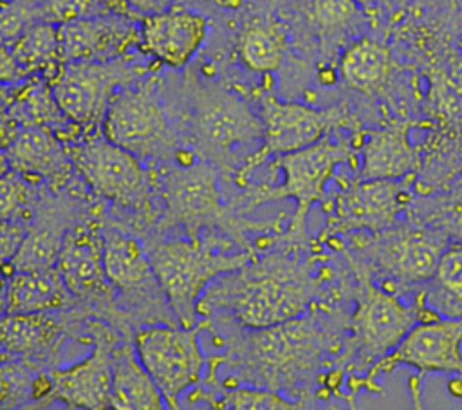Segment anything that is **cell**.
Masks as SVG:
<instances>
[{"instance_id": "32", "label": "cell", "mask_w": 462, "mask_h": 410, "mask_svg": "<svg viewBox=\"0 0 462 410\" xmlns=\"http://www.w3.org/2000/svg\"><path fill=\"white\" fill-rule=\"evenodd\" d=\"M40 370L42 367L27 359H2L0 408H27L32 401V387Z\"/></svg>"}, {"instance_id": "24", "label": "cell", "mask_w": 462, "mask_h": 410, "mask_svg": "<svg viewBox=\"0 0 462 410\" xmlns=\"http://www.w3.org/2000/svg\"><path fill=\"white\" fill-rule=\"evenodd\" d=\"M415 163L402 128L368 132L359 164V179H406Z\"/></svg>"}, {"instance_id": "13", "label": "cell", "mask_w": 462, "mask_h": 410, "mask_svg": "<svg viewBox=\"0 0 462 410\" xmlns=\"http://www.w3.org/2000/svg\"><path fill=\"white\" fill-rule=\"evenodd\" d=\"M260 119L263 125V144L236 172V184L271 155H283L318 143L328 130L341 121L337 107L312 108L301 103H285L274 96H265L260 105Z\"/></svg>"}, {"instance_id": "28", "label": "cell", "mask_w": 462, "mask_h": 410, "mask_svg": "<svg viewBox=\"0 0 462 410\" xmlns=\"http://www.w3.org/2000/svg\"><path fill=\"white\" fill-rule=\"evenodd\" d=\"M285 34L265 23H251L242 29L236 42V54L244 69L254 74L276 72L285 58Z\"/></svg>"}, {"instance_id": "2", "label": "cell", "mask_w": 462, "mask_h": 410, "mask_svg": "<svg viewBox=\"0 0 462 410\" xmlns=\"http://www.w3.org/2000/svg\"><path fill=\"white\" fill-rule=\"evenodd\" d=\"M309 302L305 275L291 264H267L251 275L215 278V284L202 293L197 312L206 318L213 307L226 305L242 327L253 331L301 316Z\"/></svg>"}, {"instance_id": "14", "label": "cell", "mask_w": 462, "mask_h": 410, "mask_svg": "<svg viewBox=\"0 0 462 410\" xmlns=\"http://www.w3.org/2000/svg\"><path fill=\"white\" fill-rule=\"evenodd\" d=\"M72 164L97 197L123 208H139L146 202L148 172L141 157L110 143L105 135L76 146Z\"/></svg>"}, {"instance_id": "1", "label": "cell", "mask_w": 462, "mask_h": 410, "mask_svg": "<svg viewBox=\"0 0 462 410\" xmlns=\"http://www.w3.org/2000/svg\"><path fill=\"white\" fill-rule=\"evenodd\" d=\"M146 253L161 285L162 296L182 327L197 325V303L213 278L220 273L242 271L251 251L231 253V242L209 237L157 240Z\"/></svg>"}, {"instance_id": "34", "label": "cell", "mask_w": 462, "mask_h": 410, "mask_svg": "<svg viewBox=\"0 0 462 410\" xmlns=\"http://www.w3.org/2000/svg\"><path fill=\"white\" fill-rule=\"evenodd\" d=\"M361 14L356 0H314L312 18L321 31H341Z\"/></svg>"}, {"instance_id": "16", "label": "cell", "mask_w": 462, "mask_h": 410, "mask_svg": "<svg viewBox=\"0 0 462 410\" xmlns=\"http://www.w3.org/2000/svg\"><path fill=\"white\" fill-rule=\"evenodd\" d=\"M208 33L209 25L202 13L170 5L164 11L143 16L137 43L141 52L159 65L180 70L202 49Z\"/></svg>"}, {"instance_id": "6", "label": "cell", "mask_w": 462, "mask_h": 410, "mask_svg": "<svg viewBox=\"0 0 462 410\" xmlns=\"http://www.w3.org/2000/svg\"><path fill=\"white\" fill-rule=\"evenodd\" d=\"M202 329H206L204 320L193 327L180 323L143 325L134 332L135 352L168 408H180V396L200 381L204 354L199 345V332Z\"/></svg>"}, {"instance_id": "19", "label": "cell", "mask_w": 462, "mask_h": 410, "mask_svg": "<svg viewBox=\"0 0 462 410\" xmlns=\"http://www.w3.org/2000/svg\"><path fill=\"white\" fill-rule=\"evenodd\" d=\"M67 329V320L52 311L4 314L2 359H27L38 367H51L60 356Z\"/></svg>"}, {"instance_id": "30", "label": "cell", "mask_w": 462, "mask_h": 410, "mask_svg": "<svg viewBox=\"0 0 462 410\" xmlns=\"http://www.w3.org/2000/svg\"><path fill=\"white\" fill-rule=\"evenodd\" d=\"M188 401H204L211 408H235V410H278V408H301L303 403H292L282 397L273 388L260 387H226L217 396V392H195L188 394Z\"/></svg>"}, {"instance_id": "3", "label": "cell", "mask_w": 462, "mask_h": 410, "mask_svg": "<svg viewBox=\"0 0 462 410\" xmlns=\"http://www.w3.org/2000/svg\"><path fill=\"white\" fill-rule=\"evenodd\" d=\"M188 107L195 146L218 166L236 163L240 152L251 157L253 146L263 141L260 114L224 87L193 83Z\"/></svg>"}, {"instance_id": "23", "label": "cell", "mask_w": 462, "mask_h": 410, "mask_svg": "<svg viewBox=\"0 0 462 410\" xmlns=\"http://www.w3.org/2000/svg\"><path fill=\"white\" fill-rule=\"evenodd\" d=\"M4 163H11L14 172L58 175L60 181L69 173L56 139L43 125H23L4 137Z\"/></svg>"}, {"instance_id": "36", "label": "cell", "mask_w": 462, "mask_h": 410, "mask_svg": "<svg viewBox=\"0 0 462 410\" xmlns=\"http://www.w3.org/2000/svg\"><path fill=\"white\" fill-rule=\"evenodd\" d=\"M27 182L16 175V172H9L4 168L2 175V220H22L25 219L27 204H29V190Z\"/></svg>"}, {"instance_id": "29", "label": "cell", "mask_w": 462, "mask_h": 410, "mask_svg": "<svg viewBox=\"0 0 462 410\" xmlns=\"http://www.w3.org/2000/svg\"><path fill=\"white\" fill-rule=\"evenodd\" d=\"M18 65L22 76L43 67L60 69V36L52 22L40 20L32 23L11 47H5Z\"/></svg>"}, {"instance_id": "17", "label": "cell", "mask_w": 462, "mask_h": 410, "mask_svg": "<svg viewBox=\"0 0 462 410\" xmlns=\"http://www.w3.org/2000/svg\"><path fill=\"white\" fill-rule=\"evenodd\" d=\"M56 269L78 300L108 303L114 298L103 264L101 229L88 224L69 228L61 238Z\"/></svg>"}, {"instance_id": "4", "label": "cell", "mask_w": 462, "mask_h": 410, "mask_svg": "<svg viewBox=\"0 0 462 410\" xmlns=\"http://www.w3.org/2000/svg\"><path fill=\"white\" fill-rule=\"evenodd\" d=\"M327 347L325 332L314 318H291L265 329H253L236 347L247 376L267 388L291 385L309 372Z\"/></svg>"}, {"instance_id": "7", "label": "cell", "mask_w": 462, "mask_h": 410, "mask_svg": "<svg viewBox=\"0 0 462 410\" xmlns=\"http://www.w3.org/2000/svg\"><path fill=\"white\" fill-rule=\"evenodd\" d=\"M356 275L359 294L350 321L352 336L348 350L356 356L357 367L368 370L401 343L408 331L419 321V314L413 302L404 303L397 293L374 284L365 264L356 267Z\"/></svg>"}, {"instance_id": "18", "label": "cell", "mask_w": 462, "mask_h": 410, "mask_svg": "<svg viewBox=\"0 0 462 410\" xmlns=\"http://www.w3.org/2000/svg\"><path fill=\"white\" fill-rule=\"evenodd\" d=\"M401 179H359L345 186L336 199V217L332 220L337 229L366 228L372 231L386 229L393 224L397 213L410 200L408 182Z\"/></svg>"}, {"instance_id": "26", "label": "cell", "mask_w": 462, "mask_h": 410, "mask_svg": "<svg viewBox=\"0 0 462 410\" xmlns=\"http://www.w3.org/2000/svg\"><path fill=\"white\" fill-rule=\"evenodd\" d=\"M337 72L348 89L370 94L384 83L390 72V52L372 38H357L341 52Z\"/></svg>"}, {"instance_id": "38", "label": "cell", "mask_w": 462, "mask_h": 410, "mask_svg": "<svg viewBox=\"0 0 462 410\" xmlns=\"http://www.w3.org/2000/svg\"><path fill=\"white\" fill-rule=\"evenodd\" d=\"M359 5H365V7H368V5H374V4H377L379 0H356Z\"/></svg>"}, {"instance_id": "22", "label": "cell", "mask_w": 462, "mask_h": 410, "mask_svg": "<svg viewBox=\"0 0 462 410\" xmlns=\"http://www.w3.org/2000/svg\"><path fill=\"white\" fill-rule=\"evenodd\" d=\"M112 408L157 410L166 406L164 397L152 376L143 367L134 341L121 340L112 349Z\"/></svg>"}, {"instance_id": "12", "label": "cell", "mask_w": 462, "mask_h": 410, "mask_svg": "<svg viewBox=\"0 0 462 410\" xmlns=\"http://www.w3.org/2000/svg\"><path fill=\"white\" fill-rule=\"evenodd\" d=\"M449 240L435 228H397L372 244V258L383 278L379 285L392 293L422 289L439 266Z\"/></svg>"}, {"instance_id": "37", "label": "cell", "mask_w": 462, "mask_h": 410, "mask_svg": "<svg viewBox=\"0 0 462 410\" xmlns=\"http://www.w3.org/2000/svg\"><path fill=\"white\" fill-rule=\"evenodd\" d=\"M125 4L141 14H152L168 9L171 0H125Z\"/></svg>"}, {"instance_id": "33", "label": "cell", "mask_w": 462, "mask_h": 410, "mask_svg": "<svg viewBox=\"0 0 462 410\" xmlns=\"http://www.w3.org/2000/svg\"><path fill=\"white\" fill-rule=\"evenodd\" d=\"M43 20L36 0H2V47H11L32 23Z\"/></svg>"}, {"instance_id": "10", "label": "cell", "mask_w": 462, "mask_h": 410, "mask_svg": "<svg viewBox=\"0 0 462 410\" xmlns=\"http://www.w3.org/2000/svg\"><path fill=\"white\" fill-rule=\"evenodd\" d=\"M159 83L157 78H150L116 92L101 121L103 135L110 143L141 159L162 154L171 141Z\"/></svg>"}, {"instance_id": "21", "label": "cell", "mask_w": 462, "mask_h": 410, "mask_svg": "<svg viewBox=\"0 0 462 410\" xmlns=\"http://www.w3.org/2000/svg\"><path fill=\"white\" fill-rule=\"evenodd\" d=\"M74 294L63 284L56 266L47 269L13 271L4 278V314L60 311L74 302Z\"/></svg>"}, {"instance_id": "9", "label": "cell", "mask_w": 462, "mask_h": 410, "mask_svg": "<svg viewBox=\"0 0 462 410\" xmlns=\"http://www.w3.org/2000/svg\"><path fill=\"white\" fill-rule=\"evenodd\" d=\"M161 197L166 204L168 213L173 220L186 226L189 237L199 235L202 228H220L229 231L242 246L240 237L242 226H254L251 222L236 220L227 213L226 206L220 202L217 173L215 168L206 161L191 163L189 159H175V164L159 179ZM258 224V222H256Z\"/></svg>"}, {"instance_id": "31", "label": "cell", "mask_w": 462, "mask_h": 410, "mask_svg": "<svg viewBox=\"0 0 462 410\" xmlns=\"http://www.w3.org/2000/svg\"><path fill=\"white\" fill-rule=\"evenodd\" d=\"M63 235L56 233L54 226L42 224L27 231L23 242L11 260H5L4 266H9L13 271H29V269H47L56 266L58 251L61 246Z\"/></svg>"}, {"instance_id": "25", "label": "cell", "mask_w": 462, "mask_h": 410, "mask_svg": "<svg viewBox=\"0 0 462 410\" xmlns=\"http://www.w3.org/2000/svg\"><path fill=\"white\" fill-rule=\"evenodd\" d=\"M60 56L63 61H94L117 51L126 40V34L116 23L87 16L78 18L58 27Z\"/></svg>"}, {"instance_id": "27", "label": "cell", "mask_w": 462, "mask_h": 410, "mask_svg": "<svg viewBox=\"0 0 462 410\" xmlns=\"http://www.w3.org/2000/svg\"><path fill=\"white\" fill-rule=\"evenodd\" d=\"M419 291L440 316L462 318V242L448 244L435 275Z\"/></svg>"}, {"instance_id": "8", "label": "cell", "mask_w": 462, "mask_h": 410, "mask_svg": "<svg viewBox=\"0 0 462 410\" xmlns=\"http://www.w3.org/2000/svg\"><path fill=\"white\" fill-rule=\"evenodd\" d=\"M348 159H352L348 144L339 141L332 143L328 135L301 150L276 155L273 166L282 170L283 182L278 186L262 184L249 190L244 195L247 208L287 197L294 199L296 213L289 224V231L291 235H296L305 226V217L310 206L323 197L325 184L332 177L334 168Z\"/></svg>"}, {"instance_id": "5", "label": "cell", "mask_w": 462, "mask_h": 410, "mask_svg": "<svg viewBox=\"0 0 462 410\" xmlns=\"http://www.w3.org/2000/svg\"><path fill=\"white\" fill-rule=\"evenodd\" d=\"M397 367H408L415 372V376L410 377V392L417 406L424 376L439 374L462 379V318L435 314L417 321L390 354L375 361L366 374L352 385L374 390V387H377L375 379Z\"/></svg>"}, {"instance_id": "15", "label": "cell", "mask_w": 462, "mask_h": 410, "mask_svg": "<svg viewBox=\"0 0 462 410\" xmlns=\"http://www.w3.org/2000/svg\"><path fill=\"white\" fill-rule=\"evenodd\" d=\"M119 63L69 61L51 81V94L60 114L76 125H88L105 116L116 87L125 83Z\"/></svg>"}, {"instance_id": "11", "label": "cell", "mask_w": 462, "mask_h": 410, "mask_svg": "<svg viewBox=\"0 0 462 410\" xmlns=\"http://www.w3.org/2000/svg\"><path fill=\"white\" fill-rule=\"evenodd\" d=\"M81 331L85 341L92 343V352L65 368H47L52 388L42 408L54 403L67 408H112V349L119 341L117 334L101 320L85 321Z\"/></svg>"}, {"instance_id": "35", "label": "cell", "mask_w": 462, "mask_h": 410, "mask_svg": "<svg viewBox=\"0 0 462 410\" xmlns=\"http://www.w3.org/2000/svg\"><path fill=\"white\" fill-rule=\"evenodd\" d=\"M45 22L67 23L78 18L94 16L97 5L106 4V0H36Z\"/></svg>"}, {"instance_id": "20", "label": "cell", "mask_w": 462, "mask_h": 410, "mask_svg": "<svg viewBox=\"0 0 462 410\" xmlns=\"http://www.w3.org/2000/svg\"><path fill=\"white\" fill-rule=\"evenodd\" d=\"M101 237L105 273L112 287L134 303L159 300L155 289H161V285L152 269L146 247L134 235L112 226H105Z\"/></svg>"}]
</instances>
